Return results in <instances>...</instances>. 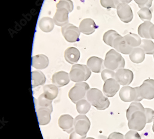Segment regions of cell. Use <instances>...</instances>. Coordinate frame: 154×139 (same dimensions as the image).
<instances>
[{
    "label": "cell",
    "mask_w": 154,
    "mask_h": 139,
    "mask_svg": "<svg viewBox=\"0 0 154 139\" xmlns=\"http://www.w3.org/2000/svg\"><path fill=\"white\" fill-rule=\"evenodd\" d=\"M86 97L90 104L98 110H104L110 105V102L106 97L103 95L101 91L97 88H93L88 91Z\"/></svg>",
    "instance_id": "1"
},
{
    "label": "cell",
    "mask_w": 154,
    "mask_h": 139,
    "mask_svg": "<svg viewBox=\"0 0 154 139\" xmlns=\"http://www.w3.org/2000/svg\"><path fill=\"white\" fill-rule=\"evenodd\" d=\"M104 64L107 69L117 71L125 67V61L120 54L112 49L106 53Z\"/></svg>",
    "instance_id": "2"
},
{
    "label": "cell",
    "mask_w": 154,
    "mask_h": 139,
    "mask_svg": "<svg viewBox=\"0 0 154 139\" xmlns=\"http://www.w3.org/2000/svg\"><path fill=\"white\" fill-rule=\"evenodd\" d=\"M127 119L129 128L132 130L141 131L144 129L147 123L144 109L135 111Z\"/></svg>",
    "instance_id": "3"
},
{
    "label": "cell",
    "mask_w": 154,
    "mask_h": 139,
    "mask_svg": "<svg viewBox=\"0 0 154 139\" xmlns=\"http://www.w3.org/2000/svg\"><path fill=\"white\" fill-rule=\"evenodd\" d=\"M91 75L90 69L86 65L80 64H76L73 66L69 73L70 79L76 83L86 81Z\"/></svg>",
    "instance_id": "4"
},
{
    "label": "cell",
    "mask_w": 154,
    "mask_h": 139,
    "mask_svg": "<svg viewBox=\"0 0 154 139\" xmlns=\"http://www.w3.org/2000/svg\"><path fill=\"white\" fill-rule=\"evenodd\" d=\"M89 90L90 87L87 83H77L69 90V97L74 103L76 104L85 97Z\"/></svg>",
    "instance_id": "5"
},
{
    "label": "cell",
    "mask_w": 154,
    "mask_h": 139,
    "mask_svg": "<svg viewBox=\"0 0 154 139\" xmlns=\"http://www.w3.org/2000/svg\"><path fill=\"white\" fill-rule=\"evenodd\" d=\"M119 97L121 100L125 102H141L143 99L139 96L137 87H132L128 86L122 87L119 92Z\"/></svg>",
    "instance_id": "6"
},
{
    "label": "cell",
    "mask_w": 154,
    "mask_h": 139,
    "mask_svg": "<svg viewBox=\"0 0 154 139\" xmlns=\"http://www.w3.org/2000/svg\"><path fill=\"white\" fill-rule=\"evenodd\" d=\"M91 123L88 117L84 115H79L74 119V130L80 135H87Z\"/></svg>",
    "instance_id": "7"
},
{
    "label": "cell",
    "mask_w": 154,
    "mask_h": 139,
    "mask_svg": "<svg viewBox=\"0 0 154 139\" xmlns=\"http://www.w3.org/2000/svg\"><path fill=\"white\" fill-rule=\"evenodd\" d=\"M62 33L67 42L75 43L79 40L80 31L78 27L71 24L65 25L61 29Z\"/></svg>",
    "instance_id": "8"
},
{
    "label": "cell",
    "mask_w": 154,
    "mask_h": 139,
    "mask_svg": "<svg viewBox=\"0 0 154 139\" xmlns=\"http://www.w3.org/2000/svg\"><path fill=\"white\" fill-rule=\"evenodd\" d=\"M139 96L143 99H152L154 98V80L147 79L142 84L137 87Z\"/></svg>",
    "instance_id": "9"
},
{
    "label": "cell",
    "mask_w": 154,
    "mask_h": 139,
    "mask_svg": "<svg viewBox=\"0 0 154 139\" xmlns=\"http://www.w3.org/2000/svg\"><path fill=\"white\" fill-rule=\"evenodd\" d=\"M133 72L130 70L120 69L115 73V79L121 85H129L133 80Z\"/></svg>",
    "instance_id": "10"
},
{
    "label": "cell",
    "mask_w": 154,
    "mask_h": 139,
    "mask_svg": "<svg viewBox=\"0 0 154 139\" xmlns=\"http://www.w3.org/2000/svg\"><path fill=\"white\" fill-rule=\"evenodd\" d=\"M117 14L120 20L124 23H128L132 21L133 13L130 6L126 3H120L117 7Z\"/></svg>",
    "instance_id": "11"
},
{
    "label": "cell",
    "mask_w": 154,
    "mask_h": 139,
    "mask_svg": "<svg viewBox=\"0 0 154 139\" xmlns=\"http://www.w3.org/2000/svg\"><path fill=\"white\" fill-rule=\"evenodd\" d=\"M120 86L114 78H110L105 81L103 91L104 94L108 97H112L119 90Z\"/></svg>",
    "instance_id": "12"
},
{
    "label": "cell",
    "mask_w": 154,
    "mask_h": 139,
    "mask_svg": "<svg viewBox=\"0 0 154 139\" xmlns=\"http://www.w3.org/2000/svg\"><path fill=\"white\" fill-rule=\"evenodd\" d=\"M74 120L72 117L68 114H64L60 116L58 123L60 128L67 133H71L74 130Z\"/></svg>",
    "instance_id": "13"
},
{
    "label": "cell",
    "mask_w": 154,
    "mask_h": 139,
    "mask_svg": "<svg viewBox=\"0 0 154 139\" xmlns=\"http://www.w3.org/2000/svg\"><path fill=\"white\" fill-rule=\"evenodd\" d=\"M113 48L117 51L124 55H130L133 48L127 43L124 37L120 36L117 37L113 43Z\"/></svg>",
    "instance_id": "14"
},
{
    "label": "cell",
    "mask_w": 154,
    "mask_h": 139,
    "mask_svg": "<svg viewBox=\"0 0 154 139\" xmlns=\"http://www.w3.org/2000/svg\"><path fill=\"white\" fill-rule=\"evenodd\" d=\"M36 109L39 125H47L50 122L51 114L53 110L47 107H38Z\"/></svg>",
    "instance_id": "15"
},
{
    "label": "cell",
    "mask_w": 154,
    "mask_h": 139,
    "mask_svg": "<svg viewBox=\"0 0 154 139\" xmlns=\"http://www.w3.org/2000/svg\"><path fill=\"white\" fill-rule=\"evenodd\" d=\"M69 11L65 8H59L57 10L53 20L54 23L59 26H64L69 22Z\"/></svg>",
    "instance_id": "16"
},
{
    "label": "cell",
    "mask_w": 154,
    "mask_h": 139,
    "mask_svg": "<svg viewBox=\"0 0 154 139\" xmlns=\"http://www.w3.org/2000/svg\"><path fill=\"white\" fill-rule=\"evenodd\" d=\"M94 20L91 19H85L82 21L79 25V30L82 33L86 35H91L97 28Z\"/></svg>",
    "instance_id": "17"
},
{
    "label": "cell",
    "mask_w": 154,
    "mask_h": 139,
    "mask_svg": "<svg viewBox=\"0 0 154 139\" xmlns=\"http://www.w3.org/2000/svg\"><path fill=\"white\" fill-rule=\"evenodd\" d=\"M70 81L68 73L64 71L55 73L52 78V82L57 87H62L68 84Z\"/></svg>",
    "instance_id": "18"
},
{
    "label": "cell",
    "mask_w": 154,
    "mask_h": 139,
    "mask_svg": "<svg viewBox=\"0 0 154 139\" xmlns=\"http://www.w3.org/2000/svg\"><path fill=\"white\" fill-rule=\"evenodd\" d=\"M48 57L44 55H38L32 57V67L37 69H44L49 65Z\"/></svg>",
    "instance_id": "19"
},
{
    "label": "cell",
    "mask_w": 154,
    "mask_h": 139,
    "mask_svg": "<svg viewBox=\"0 0 154 139\" xmlns=\"http://www.w3.org/2000/svg\"><path fill=\"white\" fill-rule=\"evenodd\" d=\"M103 63V59L98 57L92 56L88 61L87 66L94 72L100 73L104 68Z\"/></svg>",
    "instance_id": "20"
},
{
    "label": "cell",
    "mask_w": 154,
    "mask_h": 139,
    "mask_svg": "<svg viewBox=\"0 0 154 139\" xmlns=\"http://www.w3.org/2000/svg\"><path fill=\"white\" fill-rule=\"evenodd\" d=\"M80 57V51L74 47L68 48L64 52L65 60L70 64H74L77 62Z\"/></svg>",
    "instance_id": "21"
},
{
    "label": "cell",
    "mask_w": 154,
    "mask_h": 139,
    "mask_svg": "<svg viewBox=\"0 0 154 139\" xmlns=\"http://www.w3.org/2000/svg\"><path fill=\"white\" fill-rule=\"evenodd\" d=\"M145 53L143 49L140 47L133 48L129 55L131 61L136 64H139L143 62L145 59Z\"/></svg>",
    "instance_id": "22"
},
{
    "label": "cell",
    "mask_w": 154,
    "mask_h": 139,
    "mask_svg": "<svg viewBox=\"0 0 154 139\" xmlns=\"http://www.w3.org/2000/svg\"><path fill=\"white\" fill-rule=\"evenodd\" d=\"M39 27L44 32H51L54 27V20L49 17H43L39 21Z\"/></svg>",
    "instance_id": "23"
},
{
    "label": "cell",
    "mask_w": 154,
    "mask_h": 139,
    "mask_svg": "<svg viewBox=\"0 0 154 139\" xmlns=\"http://www.w3.org/2000/svg\"><path fill=\"white\" fill-rule=\"evenodd\" d=\"M43 90L45 96L49 100L55 99L58 94V88L55 85H46L43 87Z\"/></svg>",
    "instance_id": "24"
},
{
    "label": "cell",
    "mask_w": 154,
    "mask_h": 139,
    "mask_svg": "<svg viewBox=\"0 0 154 139\" xmlns=\"http://www.w3.org/2000/svg\"><path fill=\"white\" fill-rule=\"evenodd\" d=\"M46 81L45 75L40 71L32 72V87L44 84Z\"/></svg>",
    "instance_id": "25"
},
{
    "label": "cell",
    "mask_w": 154,
    "mask_h": 139,
    "mask_svg": "<svg viewBox=\"0 0 154 139\" xmlns=\"http://www.w3.org/2000/svg\"><path fill=\"white\" fill-rule=\"evenodd\" d=\"M153 24L149 21H144L141 24L138 28V33L141 37L144 38L146 39H151L149 31L150 27Z\"/></svg>",
    "instance_id": "26"
},
{
    "label": "cell",
    "mask_w": 154,
    "mask_h": 139,
    "mask_svg": "<svg viewBox=\"0 0 154 139\" xmlns=\"http://www.w3.org/2000/svg\"><path fill=\"white\" fill-rule=\"evenodd\" d=\"M121 36L117 31L111 30L107 31L103 36V41L106 44L113 48V43L117 37Z\"/></svg>",
    "instance_id": "27"
},
{
    "label": "cell",
    "mask_w": 154,
    "mask_h": 139,
    "mask_svg": "<svg viewBox=\"0 0 154 139\" xmlns=\"http://www.w3.org/2000/svg\"><path fill=\"white\" fill-rule=\"evenodd\" d=\"M127 43L132 48L139 47L142 42L140 37L136 34L130 33L124 37Z\"/></svg>",
    "instance_id": "28"
},
{
    "label": "cell",
    "mask_w": 154,
    "mask_h": 139,
    "mask_svg": "<svg viewBox=\"0 0 154 139\" xmlns=\"http://www.w3.org/2000/svg\"><path fill=\"white\" fill-rule=\"evenodd\" d=\"M76 108L78 113L84 115L90 110L91 104L88 100L82 99L77 102L76 104Z\"/></svg>",
    "instance_id": "29"
},
{
    "label": "cell",
    "mask_w": 154,
    "mask_h": 139,
    "mask_svg": "<svg viewBox=\"0 0 154 139\" xmlns=\"http://www.w3.org/2000/svg\"><path fill=\"white\" fill-rule=\"evenodd\" d=\"M140 47L146 55H154V43L150 40H142Z\"/></svg>",
    "instance_id": "30"
},
{
    "label": "cell",
    "mask_w": 154,
    "mask_h": 139,
    "mask_svg": "<svg viewBox=\"0 0 154 139\" xmlns=\"http://www.w3.org/2000/svg\"><path fill=\"white\" fill-rule=\"evenodd\" d=\"M36 108L38 107H47L48 108L53 110L52 105V100H49L45 96L44 93H42L36 100L35 102Z\"/></svg>",
    "instance_id": "31"
},
{
    "label": "cell",
    "mask_w": 154,
    "mask_h": 139,
    "mask_svg": "<svg viewBox=\"0 0 154 139\" xmlns=\"http://www.w3.org/2000/svg\"><path fill=\"white\" fill-rule=\"evenodd\" d=\"M137 14L141 20H142L143 21H150L152 19V13L149 8L147 7L141 8L140 10L138 11Z\"/></svg>",
    "instance_id": "32"
},
{
    "label": "cell",
    "mask_w": 154,
    "mask_h": 139,
    "mask_svg": "<svg viewBox=\"0 0 154 139\" xmlns=\"http://www.w3.org/2000/svg\"><path fill=\"white\" fill-rule=\"evenodd\" d=\"M57 8H65L69 13L72 12L74 8L73 3L71 0H60L57 4Z\"/></svg>",
    "instance_id": "33"
},
{
    "label": "cell",
    "mask_w": 154,
    "mask_h": 139,
    "mask_svg": "<svg viewBox=\"0 0 154 139\" xmlns=\"http://www.w3.org/2000/svg\"><path fill=\"white\" fill-rule=\"evenodd\" d=\"M144 108L143 105L141 104L140 103L137 102H134L131 104L129 106V108L126 111V117L128 118L131 115L133 112L138 110L144 109Z\"/></svg>",
    "instance_id": "34"
},
{
    "label": "cell",
    "mask_w": 154,
    "mask_h": 139,
    "mask_svg": "<svg viewBox=\"0 0 154 139\" xmlns=\"http://www.w3.org/2000/svg\"><path fill=\"white\" fill-rule=\"evenodd\" d=\"M115 72L109 69L104 70L101 72V78L104 81L110 78L115 79Z\"/></svg>",
    "instance_id": "35"
},
{
    "label": "cell",
    "mask_w": 154,
    "mask_h": 139,
    "mask_svg": "<svg viewBox=\"0 0 154 139\" xmlns=\"http://www.w3.org/2000/svg\"><path fill=\"white\" fill-rule=\"evenodd\" d=\"M135 2L138 5L139 8H143L147 7L149 8L152 6L153 0H134Z\"/></svg>",
    "instance_id": "36"
},
{
    "label": "cell",
    "mask_w": 154,
    "mask_h": 139,
    "mask_svg": "<svg viewBox=\"0 0 154 139\" xmlns=\"http://www.w3.org/2000/svg\"><path fill=\"white\" fill-rule=\"evenodd\" d=\"M100 4L104 8H116L113 0H100Z\"/></svg>",
    "instance_id": "37"
},
{
    "label": "cell",
    "mask_w": 154,
    "mask_h": 139,
    "mask_svg": "<svg viewBox=\"0 0 154 139\" xmlns=\"http://www.w3.org/2000/svg\"><path fill=\"white\" fill-rule=\"evenodd\" d=\"M145 114L147 117V123L152 122L154 119V111L151 109L146 108H144Z\"/></svg>",
    "instance_id": "38"
},
{
    "label": "cell",
    "mask_w": 154,
    "mask_h": 139,
    "mask_svg": "<svg viewBox=\"0 0 154 139\" xmlns=\"http://www.w3.org/2000/svg\"><path fill=\"white\" fill-rule=\"evenodd\" d=\"M125 139H141L139 134L133 130L128 131L125 135Z\"/></svg>",
    "instance_id": "39"
},
{
    "label": "cell",
    "mask_w": 154,
    "mask_h": 139,
    "mask_svg": "<svg viewBox=\"0 0 154 139\" xmlns=\"http://www.w3.org/2000/svg\"><path fill=\"white\" fill-rule=\"evenodd\" d=\"M107 139H125V138L122 134L115 132L111 134Z\"/></svg>",
    "instance_id": "40"
},
{
    "label": "cell",
    "mask_w": 154,
    "mask_h": 139,
    "mask_svg": "<svg viewBox=\"0 0 154 139\" xmlns=\"http://www.w3.org/2000/svg\"><path fill=\"white\" fill-rule=\"evenodd\" d=\"M86 138V135L82 136L80 135L75 131L72 132L69 136V139H85Z\"/></svg>",
    "instance_id": "41"
},
{
    "label": "cell",
    "mask_w": 154,
    "mask_h": 139,
    "mask_svg": "<svg viewBox=\"0 0 154 139\" xmlns=\"http://www.w3.org/2000/svg\"><path fill=\"white\" fill-rule=\"evenodd\" d=\"M132 1V0H113L116 8H117L118 5L119 4H120V3H126V4H128V3H130Z\"/></svg>",
    "instance_id": "42"
},
{
    "label": "cell",
    "mask_w": 154,
    "mask_h": 139,
    "mask_svg": "<svg viewBox=\"0 0 154 139\" xmlns=\"http://www.w3.org/2000/svg\"><path fill=\"white\" fill-rule=\"evenodd\" d=\"M149 34H150L151 39L154 40V25H153L150 27V31H149Z\"/></svg>",
    "instance_id": "43"
},
{
    "label": "cell",
    "mask_w": 154,
    "mask_h": 139,
    "mask_svg": "<svg viewBox=\"0 0 154 139\" xmlns=\"http://www.w3.org/2000/svg\"><path fill=\"white\" fill-rule=\"evenodd\" d=\"M153 121H154V123H153V127H152V129H153V131H154V120H153Z\"/></svg>",
    "instance_id": "44"
},
{
    "label": "cell",
    "mask_w": 154,
    "mask_h": 139,
    "mask_svg": "<svg viewBox=\"0 0 154 139\" xmlns=\"http://www.w3.org/2000/svg\"><path fill=\"white\" fill-rule=\"evenodd\" d=\"M85 139H95L93 138H91V137H88V138H86Z\"/></svg>",
    "instance_id": "45"
},
{
    "label": "cell",
    "mask_w": 154,
    "mask_h": 139,
    "mask_svg": "<svg viewBox=\"0 0 154 139\" xmlns=\"http://www.w3.org/2000/svg\"><path fill=\"white\" fill-rule=\"evenodd\" d=\"M153 56H154V55H153Z\"/></svg>",
    "instance_id": "46"
}]
</instances>
